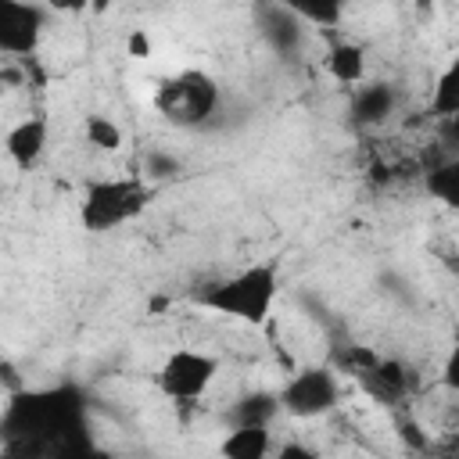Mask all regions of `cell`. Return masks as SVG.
<instances>
[{"mask_svg": "<svg viewBox=\"0 0 459 459\" xmlns=\"http://www.w3.org/2000/svg\"><path fill=\"white\" fill-rule=\"evenodd\" d=\"M276 290H280L276 265L273 262H258V265H247V269H240V273L212 283L201 294V305L212 308V312H219V316L237 319V323L258 326L273 312Z\"/></svg>", "mask_w": 459, "mask_h": 459, "instance_id": "cell-1", "label": "cell"}, {"mask_svg": "<svg viewBox=\"0 0 459 459\" xmlns=\"http://www.w3.org/2000/svg\"><path fill=\"white\" fill-rule=\"evenodd\" d=\"M154 108L158 115H165L172 126H201L204 118L215 115L219 108V82L201 72V68H183L176 75H169L158 93H154Z\"/></svg>", "mask_w": 459, "mask_h": 459, "instance_id": "cell-2", "label": "cell"}, {"mask_svg": "<svg viewBox=\"0 0 459 459\" xmlns=\"http://www.w3.org/2000/svg\"><path fill=\"white\" fill-rule=\"evenodd\" d=\"M147 197H151V186L143 179H97L82 194L79 219L86 230L108 233V230L136 219L143 212Z\"/></svg>", "mask_w": 459, "mask_h": 459, "instance_id": "cell-3", "label": "cell"}, {"mask_svg": "<svg viewBox=\"0 0 459 459\" xmlns=\"http://www.w3.org/2000/svg\"><path fill=\"white\" fill-rule=\"evenodd\" d=\"M337 402H341V380L330 366H305L280 391L283 412H290L298 420L326 416V412L337 409Z\"/></svg>", "mask_w": 459, "mask_h": 459, "instance_id": "cell-4", "label": "cell"}, {"mask_svg": "<svg viewBox=\"0 0 459 459\" xmlns=\"http://www.w3.org/2000/svg\"><path fill=\"white\" fill-rule=\"evenodd\" d=\"M215 377H219L215 355L197 351V348H176L165 355V362L158 369V387L172 402H194L212 387Z\"/></svg>", "mask_w": 459, "mask_h": 459, "instance_id": "cell-5", "label": "cell"}, {"mask_svg": "<svg viewBox=\"0 0 459 459\" xmlns=\"http://www.w3.org/2000/svg\"><path fill=\"white\" fill-rule=\"evenodd\" d=\"M43 11L29 0H0V50L11 57H25L39 47Z\"/></svg>", "mask_w": 459, "mask_h": 459, "instance_id": "cell-6", "label": "cell"}, {"mask_svg": "<svg viewBox=\"0 0 459 459\" xmlns=\"http://www.w3.org/2000/svg\"><path fill=\"white\" fill-rule=\"evenodd\" d=\"M4 147L18 169H32L47 151V122L43 118H22L18 126L7 129Z\"/></svg>", "mask_w": 459, "mask_h": 459, "instance_id": "cell-7", "label": "cell"}, {"mask_svg": "<svg viewBox=\"0 0 459 459\" xmlns=\"http://www.w3.org/2000/svg\"><path fill=\"white\" fill-rule=\"evenodd\" d=\"M222 455L230 459H262L273 452V437H269V427H258V423H237L222 445H219Z\"/></svg>", "mask_w": 459, "mask_h": 459, "instance_id": "cell-8", "label": "cell"}, {"mask_svg": "<svg viewBox=\"0 0 459 459\" xmlns=\"http://www.w3.org/2000/svg\"><path fill=\"white\" fill-rule=\"evenodd\" d=\"M427 115L441 118V122L459 118V54L434 79V90H430V100H427Z\"/></svg>", "mask_w": 459, "mask_h": 459, "instance_id": "cell-9", "label": "cell"}, {"mask_svg": "<svg viewBox=\"0 0 459 459\" xmlns=\"http://www.w3.org/2000/svg\"><path fill=\"white\" fill-rule=\"evenodd\" d=\"M423 186H427L430 201H437L445 208H459V154L430 165L423 176Z\"/></svg>", "mask_w": 459, "mask_h": 459, "instance_id": "cell-10", "label": "cell"}, {"mask_svg": "<svg viewBox=\"0 0 459 459\" xmlns=\"http://www.w3.org/2000/svg\"><path fill=\"white\" fill-rule=\"evenodd\" d=\"M326 68L337 82L351 86V82H362L366 79V50L359 43H337L326 57Z\"/></svg>", "mask_w": 459, "mask_h": 459, "instance_id": "cell-11", "label": "cell"}, {"mask_svg": "<svg viewBox=\"0 0 459 459\" xmlns=\"http://www.w3.org/2000/svg\"><path fill=\"white\" fill-rule=\"evenodd\" d=\"M391 108H394V93L384 86V82H373V86H362L359 93H355V100H351V115H355V122H384L387 115H391Z\"/></svg>", "mask_w": 459, "mask_h": 459, "instance_id": "cell-12", "label": "cell"}, {"mask_svg": "<svg viewBox=\"0 0 459 459\" xmlns=\"http://www.w3.org/2000/svg\"><path fill=\"white\" fill-rule=\"evenodd\" d=\"M276 412H283L280 405V394H269V391H258V394H247L233 405V427L237 423H258V427H269L276 420Z\"/></svg>", "mask_w": 459, "mask_h": 459, "instance_id": "cell-13", "label": "cell"}, {"mask_svg": "<svg viewBox=\"0 0 459 459\" xmlns=\"http://www.w3.org/2000/svg\"><path fill=\"white\" fill-rule=\"evenodd\" d=\"M301 18L290 11V7H283L280 0H276V7H269L265 11V36H269V43L276 47V50H290L298 39H301V25H298Z\"/></svg>", "mask_w": 459, "mask_h": 459, "instance_id": "cell-14", "label": "cell"}, {"mask_svg": "<svg viewBox=\"0 0 459 459\" xmlns=\"http://www.w3.org/2000/svg\"><path fill=\"white\" fill-rule=\"evenodd\" d=\"M283 7H290L298 18L312 22V25H326L333 29L344 14V0H280Z\"/></svg>", "mask_w": 459, "mask_h": 459, "instance_id": "cell-15", "label": "cell"}, {"mask_svg": "<svg viewBox=\"0 0 459 459\" xmlns=\"http://www.w3.org/2000/svg\"><path fill=\"white\" fill-rule=\"evenodd\" d=\"M82 133H86V143H93L100 151H118L122 147V129L104 115H86Z\"/></svg>", "mask_w": 459, "mask_h": 459, "instance_id": "cell-16", "label": "cell"}, {"mask_svg": "<svg viewBox=\"0 0 459 459\" xmlns=\"http://www.w3.org/2000/svg\"><path fill=\"white\" fill-rule=\"evenodd\" d=\"M441 384L459 394V344L448 351V359H445V366H441Z\"/></svg>", "mask_w": 459, "mask_h": 459, "instance_id": "cell-17", "label": "cell"}, {"mask_svg": "<svg viewBox=\"0 0 459 459\" xmlns=\"http://www.w3.org/2000/svg\"><path fill=\"white\" fill-rule=\"evenodd\" d=\"M126 50H129V57H151V36L143 29H133L126 39Z\"/></svg>", "mask_w": 459, "mask_h": 459, "instance_id": "cell-18", "label": "cell"}, {"mask_svg": "<svg viewBox=\"0 0 459 459\" xmlns=\"http://www.w3.org/2000/svg\"><path fill=\"white\" fill-rule=\"evenodd\" d=\"M176 172V161L172 158H161V154H147V176L161 179V176H172Z\"/></svg>", "mask_w": 459, "mask_h": 459, "instance_id": "cell-19", "label": "cell"}, {"mask_svg": "<svg viewBox=\"0 0 459 459\" xmlns=\"http://www.w3.org/2000/svg\"><path fill=\"white\" fill-rule=\"evenodd\" d=\"M54 11H61V14H79V11H86L90 7V0H47Z\"/></svg>", "mask_w": 459, "mask_h": 459, "instance_id": "cell-20", "label": "cell"}]
</instances>
